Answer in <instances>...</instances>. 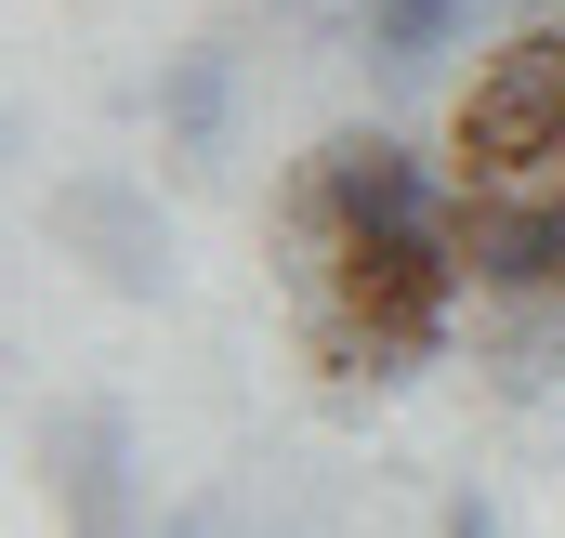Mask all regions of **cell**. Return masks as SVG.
Instances as JSON below:
<instances>
[{"instance_id":"obj_1","label":"cell","mask_w":565,"mask_h":538,"mask_svg":"<svg viewBox=\"0 0 565 538\" xmlns=\"http://www.w3.org/2000/svg\"><path fill=\"white\" fill-rule=\"evenodd\" d=\"M460 302H473L460 237H329V250H302V315H316V355H329L342 381H355V368H369V381L422 368Z\"/></svg>"},{"instance_id":"obj_2","label":"cell","mask_w":565,"mask_h":538,"mask_svg":"<svg viewBox=\"0 0 565 538\" xmlns=\"http://www.w3.org/2000/svg\"><path fill=\"white\" fill-rule=\"evenodd\" d=\"M565 158V13H526L473 53L460 106H447V171L460 184H540Z\"/></svg>"},{"instance_id":"obj_3","label":"cell","mask_w":565,"mask_h":538,"mask_svg":"<svg viewBox=\"0 0 565 538\" xmlns=\"http://www.w3.org/2000/svg\"><path fill=\"white\" fill-rule=\"evenodd\" d=\"M329 237H460V171L408 132H329L289 184V250H329Z\"/></svg>"},{"instance_id":"obj_4","label":"cell","mask_w":565,"mask_h":538,"mask_svg":"<svg viewBox=\"0 0 565 538\" xmlns=\"http://www.w3.org/2000/svg\"><path fill=\"white\" fill-rule=\"evenodd\" d=\"M460 276H473V315L565 289V158L540 184H460Z\"/></svg>"},{"instance_id":"obj_5","label":"cell","mask_w":565,"mask_h":538,"mask_svg":"<svg viewBox=\"0 0 565 538\" xmlns=\"http://www.w3.org/2000/svg\"><path fill=\"white\" fill-rule=\"evenodd\" d=\"M53 237L79 250V263L106 276V289H158L171 276V237H158V197H132V184H53Z\"/></svg>"},{"instance_id":"obj_6","label":"cell","mask_w":565,"mask_h":538,"mask_svg":"<svg viewBox=\"0 0 565 538\" xmlns=\"http://www.w3.org/2000/svg\"><path fill=\"white\" fill-rule=\"evenodd\" d=\"M460 26H473V0H355V40L382 79H434L460 53Z\"/></svg>"},{"instance_id":"obj_7","label":"cell","mask_w":565,"mask_h":538,"mask_svg":"<svg viewBox=\"0 0 565 538\" xmlns=\"http://www.w3.org/2000/svg\"><path fill=\"white\" fill-rule=\"evenodd\" d=\"M53 473H66V526L119 538V420L106 407H66L53 420Z\"/></svg>"},{"instance_id":"obj_8","label":"cell","mask_w":565,"mask_h":538,"mask_svg":"<svg viewBox=\"0 0 565 538\" xmlns=\"http://www.w3.org/2000/svg\"><path fill=\"white\" fill-rule=\"evenodd\" d=\"M224 106H237V66H224L211 40L158 66V119H171V144H184V158H211V144H224Z\"/></svg>"},{"instance_id":"obj_9","label":"cell","mask_w":565,"mask_h":538,"mask_svg":"<svg viewBox=\"0 0 565 538\" xmlns=\"http://www.w3.org/2000/svg\"><path fill=\"white\" fill-rule=\"evenodd\" d=\"M447 538H500V513L487 499H447Z\"/></svg>"},{"instance_id":"obj_10","label":"cell","mask_w":565,"mask_h":538,"mask_svg":"<svg viewBox=\"0 0 565 538\" xmlns=\"http://www.w3.org/2000/svg\"><path fill=\"white\" fill-rule=\"evenodd\" d=\"M158 538H198V526H158Z\"/></svg>"},{"instance_id":"obj_11","label":"cell","mask_w":565,"mask_h":538,"mask_svg":"<svg viewBox=\"0 0 565 538\" xmlns=\"http://www.w3.org/2000/svg\"><path fill=\"white\" fill-rule=\"evenodd\" d=\"M277 13H302V0H277Z\"/></svg>"}]
</instances>
